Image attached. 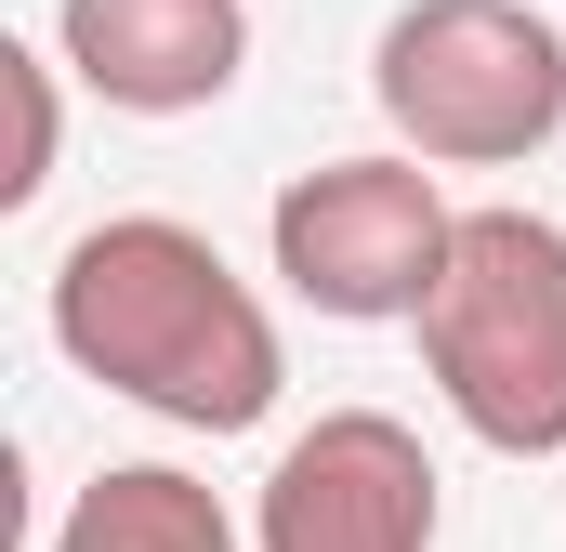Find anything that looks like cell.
I'll return each instance as SVG.
<instances>
[{"mask_svg": "<svg viewBox=\"0 0 566 552\" xmlns=\"http://www.w3.org/2000/svg\"><path fill=\"white\" fill-rule=\"evenodd\" d=\"M53 355L185 434H251L290 382L251 276L171 211H119L53 264Z\"/></svg>", "mask_w": 566, "mask_h": 552, "instance_id": "obj_1", "label": "cell"}, {"mask_svg": "<svg viewBox=\"0 0 566 552\" xmlns=\"http://www.w3.org/2000/svg\"><path fill=\"white\" fill-rule=\"evenodd\" d=\"M409 329H422V369L474 447H501V460L566 447V224L554 211H461Z\"/></svg>", "mask_w": 566, "mask_h": 552, "instance_id": "obj_2", "label": "cell"}, {"mask_svg": "<svg viewBox=\"0 0 566 552\" xmlns=\"http://www.w3.org/2000/svg\"><path fill=\"white\" fill-rule=\"evenodd\" d=\"M369 93L409 158L434 171H514L566 132V40L527 0H409L369 53Z\"/></svg>", "mask_w": 566, "mask_h": 552, "instance_id": "obj_3", "label": "cell"}, {"mask_svg": "<svg viewBox=\"0 0 566 552\" xmlns=\"http://www.w3.org/2000/svg\"><path fill=\"white\" fill-rule=\"evenodd\" d=\"M264 237H277V276L316 316L382 329V316H422L461 211L434 198V158L396 145V158H316V171H290L277 211H264Z\"/></svg>", "mask_w": 566, "mask_h": 552, "instance_id": "obj_4", "label": "cell"}, {"mask_svg": "<svg viewBox=\"0 0 566 552\" xmlns=\"http://www.w3.org/2000/svg\"><path fill=\"white\" fill-rule=\"evenodd\" d=\"M251 552H434L422 434L382 408H329L316 434H290L251 513Z\"/></svg>", "mask_w": 566, "mask_h": 552, "instance_id": "obj_5", "label": "cell"}, {"mask_svg": "<svg viewBox=\"0 0 566 552\" xmlns=\"http://www.w3.org/2000/svg\"><path fill=\"white\" fill-rule=\"evenodd\" d=\"M53 53L119 119H198L251 66V0H66L53 13Z\"/></svg>", "mask_w": 566, "mask_h": 552, "instance_id": "obj_6", "label": "cell"}, {"mask_svg": "<svg viewBox=\"0 0 566 552\" xmlns=\"http://www.w3.org/2000/svg\"><path fill=\"white\" fill-rule=\"evenodd\" d=\"M53 552H238V513L171 460H119V474H93L66 500Z\"/></svg>", "mask_w": 566, "mask_h": 552, "instance_id": "obj_7", "label": "cell"}, {"mask_svg": "<svg viewBox=\"0 0 566 552\" xmlns=\"http://www.w3.org/2000/svg\"><path fill=\"white\" fill-rule=\"evenodd\" d=\"M53 66H66V53L0 40V211H27V198L53 184V145H66V119H53Z\"/></svg>", "mask_w": 566, "mask_h": 552, "instance_id": "obj_8", "label": "cell"}]
</instances>
